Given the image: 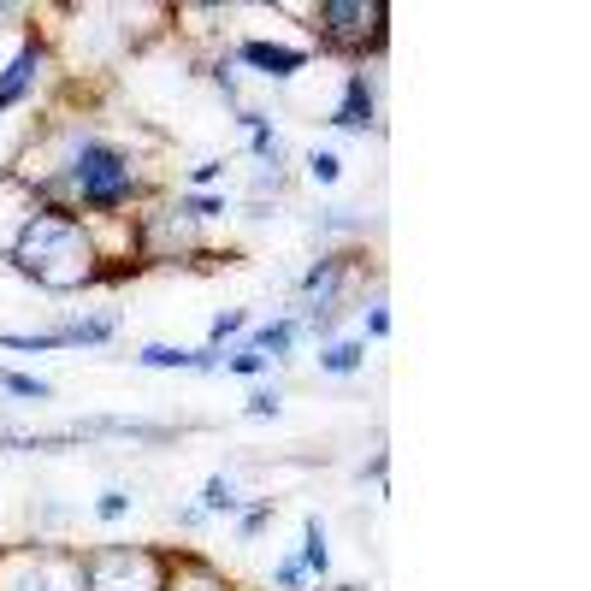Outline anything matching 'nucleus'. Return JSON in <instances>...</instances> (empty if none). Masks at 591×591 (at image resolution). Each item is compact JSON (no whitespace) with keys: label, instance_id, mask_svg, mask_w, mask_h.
Masks as SVG:
<instances>
[{"label":"nucleus","instance_id":"obj_7","mask_svg":"<svg viewBox=\"0 0 591 591\" xmlns=\"http://www.w3.org/2000/svg\"><path fill=\"white\" fill-rule=\"evenodd\" d=\"M308 568H326V532H320V521H308Z\"/></svg>","mask_w":591,"mask_h":591},{"label":"nucleus","instance_id":"obj_3","mask_svg":"<svg viewBox=\"0 0 591 591\" xmlns=\"http://www.w3.org/2000/svg\"><path fill=\"white\" fill-rule=\"evenodd\" d=\"M361 113H373V101H367V83L355 77V83H349V101H343V113H337V125H349V131H355V125H361Z\"/></svg>","mask_w":591,"mask_h":591},{"label":"nucleus","instance_id":"obj_1","mask_svg":"<svg viewBox=\"0 0 591 591\" xmlns=\"http://www.w3.org/2000/svg\"><path fill=\"white\" fill-rule=\"evenodd\" d=\"M77 184H83V196L95 201V207H113V201L131 196V166H125L113 148L89 142V148L77 154Z\"/></svg>","mask_w":591,"mask_h":591},{"label":"nucleus","instance_id":"obj_4","mask_svg":"<svg viewBox=\"0 0 591 591\" xmlns=\"http://www.w3.org/2000/svg\"><path fill=\"white\" fill-rule=\"evenodd\" d=\"M30 71H36V54H24L18 66H12V71H6V77H0V107H6V101H12V95H18V89L30 83Z\"/></svg>","mask_w":591,"mask_h":591},{"label":"nucleus","instance_id":"obj_6","mask_svg":"<svg viewBox=\"0 0 591 591\" xmlns=\"http://www.w3.org/2000/svg\"><path fill=\"white\" fill-rule=\"evenodd\" d=\"M320 361H326L331 373H355V367H361V343H337V349H326Z\"/></svg>","mask_w":591,"mask_h":591},{"label":"nucleus","instance_id":"obj_9","mask_svg":"<svg viewBox=\"0 0 591 591\" xmlns=\"http://www.w3.org/2000/svg\"><path fill=\"white\" fill-rule=\"evenodd\" d=\"M308 166H314V178H320V184H331V178H337V154H314Z\"/></svg>","mask_w":591,"mask_h":591},{"label":"nucleus","instance_id":"obj_10","mask_svg":"<svg viewBox=\"0 0 591 591\" xmlns=\"http://www.w3.org/2000/svg\"><path fill=\"white\" fill-rule=\"evenodd\" d=\"M6 391H18V396H48V385H36V379H6Z\"/></svg>","mask_w":591,"mask_h":591},{"label":"nucleus","instance_id":"obj_5","mask_svg":"<svg viewBox=\"0 0 591 591\" xmlns=\"http://www.w3.org/2000/svg\"><path fill=\"white\" fill-rule=\"evenodd\" d=\"M148 367H207V355H184V349H148Z\"/></svg>","mask_w":591,"mask_h":591},{"label":"nucleus","instance_id":"obj_2","mask_svg":"<svg viewBox=\"0 0 591 591\" xmlns=\"http://www.w3.org/2000/svg\"><path fill=\"white\" fill-rule=\"evenodd\" d=\"M243 60L266 66L272 77H290V71L302 66V54H296V48H266V42H249V48H243Z\"/></svg>","mask_w":591,"mask_h":591},{"label":"nucleus","instance_id":"obj_8","mask_svg":"<svg viewBox=\"0 0 591 591\" xmlns=\"http://www.w3.org/2000/svg\"><path fill=\"white\" fill-rule=\"evenodd\" d=\"M231 503H237V497H231V485H225V479H213V485H207V509H231Z\"/></svg>","mask_w":591,"mask_h":591}]
</instances>
